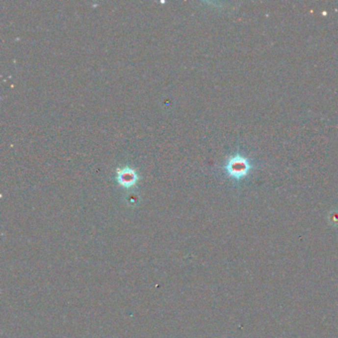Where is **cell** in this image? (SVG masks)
<instances>
[{"mask_svg":"<svg viewBox=\"0 0 338 338\" xmlns=\"http://www.w3.org/2000/svg\"><path fill=\"white\" fill-rule=\"evenodd\" d=\"M251 168L252 166L249 160L239 154L230 157L225 164L226 173L229 177L235 180H240L246 177Z\"/></svg>","mask_w":338,"mask_h":338,"instance_id":"obj_1","label":"cell"},{"mask_svg":"<svg viewBox=\"0 0 338 338\" xmlns=\"http://www.w3.org/2000/svg\"><path fill=\"white\" fill-rule=\"evenodd\" d=\"M115 179L121 187L128 189L137 184L138 181L140 180V176L134 168L125 166L117 168Z\"/></svg>","mask_w":338,"mask_h":338,"instance_id":"obj_2","label":"cell"}]
</instances>
